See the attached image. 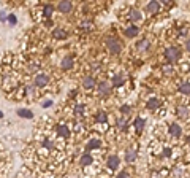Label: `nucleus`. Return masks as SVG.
<instances>
[{"instance_id": "nucleus-27", "label": "nucleus", "mask_w": 190, "mask_h": 178, "mask_svg": "<svg viewBox=\"0 0 190 178\" xmlns=\"http://www.w3.org/2000/svg\"><path fill=\"white\" fill-rule=\"evenodd\" d=\"M119 127L122 130H125V127H127V121H125V116H122V118L119 119Z\"/></svg>"}, {"instance_id": "nucleus-38", "label": "nucleus", "mask_w": 190, "mask_h": 178, "mask_svg": "<svg viewBox=\"0 0 190 178\" xmlns=\"http://www.w3.org/2000/svg\"><path fill=\"white\" fill-rule=\"evenodd\" d=\"M0 118H3V113H2V110H0Z\"/></svg>"}, {"instance_id": "nucleus-8", "label": "nucleus", "mask_w": 190, "mask_h": 178, "mask_svg": "<svg viewBox=\"0 0 190 178\" xmlns=\"http://www.w3.org/2000/svg\"><path fill=\"white\" fill-rule=\"evenodd\" d=\"M18 115L21 116V118H25V119H32L33 118V113L30 110H27V108H19L18 110Z\"/></svg>"}, {"instance_id": "nucleus-3", "label": "nucleus", "mask_w": 190, "mask_h": 178, "mask_svg": "<svg viewBox=\"0 0 190 178\" xmlns=\"http://www.w3.org/2000/svg\"><path fill=\"white\" fill-rule=\"evenodd\" d=\"M48 81H49V76L46 73H40V75H37V78H35V86L43 87V86L48 84Z\"/></svg>"}, {"instance_id": "nucleus-18", "label": "nucleus", "mask_w": 190, "mask_h": 178, "mask_svg": "<svg viewBox=\"0 0 190 178\" xmlns=\"http://www.w3.org/2000/svg\"><path fill=\"white\" fill-rule=\"evenodd\" d=\"M95 121H97V122H106V121H108V116H106L105 111H98V113H97V118H95Z\"/></svg>"}, {"instance_id": "nucleus-30", "label": "nucleus", "mask_w": 190, "mask_h": 178, "mask_svg": "<svg viewBox=\"0 0 190 178\" xmlns=\"http://www.w3.org/2000/svg\"><path fill=\"white\" fill-rule=\"evenodd\" d=\"M7 19H8V14L5 13V11H0V21H2V22H5Z\"/></svg>"}, {"instance_id": "nucleus-31", "label": "nucleus", "mask_w": 190, "mask_h": 178, "mask_svg": "<svg viewBox=\"0 0 190 178\" xmlns=\"http://www.w3.org/2000/svg\"><path fill=\"white\" fill-rule=\"evenodd\" d=\"M51 105H52V100H44V102L41 103V107L43 108H48V107H51Z\"/></svg>"}, {"instance_id": "nucleus-29", "label": "nucleus", "mask_w": 190, "mask_h": 178, "mask_svg": "<svg viewBox=\"0 0 190 178\" xmlns=\"http://www.w3.org/2000/svg\"><path fill=\"white\" fill-rule=\"evenodd\" d=\"M43 145H44L46 148H49V149H52V148H54V143H52L51 140H44V142H43Z\"/></svg>"}, {"instance_id": "nucleus-26", "label": "nucleus", "mask_w": 190, "mask_h": 178, "mask_svg": "<svg viewBox=\"0 0 190 178\" xmlns=\"http://www.w3.org/2000/svg\"><path fill=\"white\" fill-rule=\"evenodd\" d=\"M130 16H132V19H133V21H138V19H141V14H139V11H136V10H133Z\"/></svg>"}, {"instance_id": "nucleus-7", "label": "nucleus", "mask_w": 190, "mask_h": 178, "mask_svg": "<svg viewBox=\"0 0 190 178\" xmlns=\"http://www.w3.org/2000/svg\"><path fill=\"white\" fill-rule=\"evenodd\" d=\"M60 65H62L64 70H68V69H71V65H73V59H71L70 56H65L62 59V62H60Z\"/></svg>"}, {"instance_id": "nucleus-11", "label": "nucleus", "mask_w": 190, "mask_h": 178, "mask_svg": "<svg viewBox=\"0 0 190 178\" xmlns=\"http://www.w3.org/2000/svg\"><path fill=\"white\" fill-rule=\"evenodd\" d=\"M57 135L59 137H70V129L67 126H57Z\"/></svg>"}, {"instance_id": "nucleus-1", "label": "nucleus", "mask_w": 190, "mask_h": 178, "mask_svg": "<svg viewBox=\"0 0 190 178\" xmlns=\"http://www.w3.org/2000/svg\"><path fill=\"white\" fill-rule=\"evenodd\" d=\"M106 46H108L109 53H113V54L120 53V49H122L120 41H117L116 38H108V40H106Z\"/></svg>"}, {"instance_id": "nucleus-13", "label": "nucleus", "mask_w": 190, "mask_h": 178, "mask_svg": "<svg viewBox=\"0 0 190 178\" xmlns=\"http://www.w3.org/2000/svg\"><path fill=\"white\" fill-rule=\"evenodd\" d=\"M94 162V159H92V156L91 154H82V158H81V165L82 167H86V165H91Z\"/></svg>"}, {"instance_id": "nucleus-36", "label": "nucleus", "mask_w": 190, "mask_h": 178, "mask_svg": "<svg viewBox=\"0 0 190 178\" xmlns=\"http://www.w3.org/2000/svg\"><path fill=\"white\" fill-rule=\"evenodd\" d=\"M163 154H165V156H171V149H170V148H165V149H163Z\"/></svg>"}, {"instance_id": "nucleus-21", "label": "nucleus", "mask_w": 190, "mask_h": 178, "mask_svg": "<svg viewBox=\"0 0 190 178\" xmlns=\"http://www.w3.org/2000/svg\"><path fill=\"white\" fill-rule=\"evenodd\" d=\"M177 115H179V118H186V116L189 115L187 107H179V108H177Z\"/></svg>"}, {"instance_id": "nucleus-34", "label": "nucleus", "mask_w": 190, "mask_h": 178, "mask_svg": "<svg viewBox=\"0 0 190 178\" xmlns=\"http://www.w3.org/2000/svg\"><path fill=\"white\" fill-rule=\"evenodd\" d=\"M117 178H128V173H127V172L124 170V172H120V173L117 175Z\"/></svg>"}, {"instance_id": "nucleus-9", "label": "nucleus", "mask_w": 190, "mask_h": 178, "mask_svg": "<svg viewBox=\"0 0 190 178\" xmlns=\"http://www.w3.org/2000/svg\"><path fill=\"white\" fill-rule=\"evenodd\" d=\"M57 10H59V11H62V13H70L71 3H70V2H60V3L57 5Z\"/></svg>"}, {"instance_id": "nucleus-16", "label": "nucleus", "mask_w": 190, "mask_h": 178, "mask_svg": "<svg viewBox=\"0 0 190 178\" xmlns=\"http://www.w3.org/2000/svg\"><path fill=\"white\" fill-rule=\"evenodd\" d=\"M133 124H135V127H136L138 132H141L143 127H144V124H146V121H144L143 118H136L135 121H133Z\"/></svg>"}, {"instance_id": "nucleus-4", "label": "nucleus", "mask_w": 190, "mask_h": 178, "mask_svg": "<svg viewBox=\"0 0 190 178\" xmlns=\"http://www.w3.org/2000/svg\"><path fill=\"white\" fill-rule=\"evenodd\" d=\"M135 159H136V149L135 148H127V151H125V161H127L128 164H132Z\"/></svg>"}, {"instance_id": "nucleus-33", "label": "nucleus", "mask_w": 190, "mask_h": 178, "mask_svg": "<svg viewBox=\"0 0 190 178\" xmlns=\"http://www.w3.org/2000/svg\"><path fill=\"white\" fill-rule=\"evenodd\" d=\"M8 21H10V24H16V16L14 14H8Z\"/></svg>"}, {"instance_id": "nucleus-15", "label": "nucleus", "mask_w": 190, "mask_h": 178, "mask_svg": "<svg viewBox=\"0 0 190 178\" xmlns=\"http://www.w3.org/2000/svg\"><path fill=\"white\" fill-rule=\"evenodd\" d=\"M82 86L87 87V89H91V87L95 86V80H94L92 76H87V78H84V80H82Z\"/></svg>"}, {"instance_id": "nucleus-14", "label": "nucleus", "mask_w": 190, "mask_h": 178, "mask_svg": "<svg viewBox=\"0 0 190 178\" xmlns=\"http://www.w3.org/2000/svg\"><path fill=\"white\" fill-rule=\"evenodd\" d=\"M100 140H97V138H92V140H89V143L86 145V149L87 151H91V149H94V148H98L100 146Z\"/></svg>"}, {"instance_id": "nucleus-20", "label": "nucleus", "mask_w": 190, "mask_h": 178, "mask_svg": "<svg viewBox=\"0 0 190 178\" xmlns=\"http://www.w3.org/2000/svg\"><path fill=\"white\" fill-rule=\"evenodd\" d=\"M160 105V102H159V99H150L149 102H147V108H150V110H154V108H157Z\"/></svg>"}, {"instance_id": "nucleus-37", "label": "nucleus", "mask_w": 190, "mask_h": 178, "mask_svg": "<svg viewBox=\"0 0 190 178\" xmlns=\"http://www.w3.org/2000/svg\"><path fill=\"white\" fill-rule=\"evenodd\" d=\"M186 48H187V51L190 53V40H187V43H186Z\"/></svg>"}, {"instance_id": "nucleus-10", "label": "nucleus", "mask_w": 190, "mask_h": 178, "mask_svg": "<svg viewBox=\"0 0 190 178\" xmlns=\"http://www.w3.org/2000/svg\"><path fill=\"white\" fill-rule=\"evenodd\" d=\"M159 8H160L159 2H150V3L146 5V11H147V13H157Z\"/></svg>"}, {"instance_id": "nucleus-23", "label": "nucleus", "mask_w": 190, "mask_h": 178, "mask_svg": "<svg viewBox=\"0 0 190 178\" xmlns=\"http://www.w3.org/2000/svg\"><path fill=\"white\" fill-rule=\"evenodd\" d=\"M122 83H124V78H122L120 75L114 76V80H113V84H114V86H120Z\"/></svg>"}, {"instance_id": "nucleus-28", "label": "nucleus", "mask_w": 190, "mask_h": 178, "mask_svg": "<svg viewBox=\"0 0 190 178\" xmlns=\"http://www.w3.org/2000/svg\"><path fill=\"white\" fill-rule=\"evenodd\" d=\"M147 46H149V41H147V40H143L141 43L138 44V48H139V49H144V48H147Z\"/></svg>"}, {"instance_id": "nucleus-25", "label": "nucleus", "mask_w": 190, "mask_h": 178, "mask_svg": "<svg viewBox=\"0 0 190 178\" xmlns=\"http://www.w3.org/2000/svg\"><path fill=\"white\" fill-rule=\"evenodd\" d=\"M181 92L182 94H190V83H186V84L181 86Z\"/></svg>"}, {"instance_id": "nucleus-22", "label": "nucleus", "mask_w": 190, "mask_h": 178, "mask_svg": "<svg viewBox=\"0 0 190 178\" xmlns=\"http://www.w3.org/2000/svg\"><path fill=\"white\" fill-rule=\"evenodd\" d=\"M52 11H54V7H52V5H46V7H44V16H46V18H49V16L52 14Z\"/></svg>"}, {"instance_id": "nucleus-32", "label": "nucleus", "mask_w": 190, "mask_h": 178, "mask_svg": "<svg viewBox=\"0 0 190 178\" xmlns=\"http://www.w3.org/2000/svg\"><path fill=\"white\" fill-rule=\"evenodd\" d=\"M91 22H84V24H81V29H84V30H91Z\"/></svg>"}, {"instance_id": "nucleus-12", "label": "nucleus", "mask_w": 190, "mask_h": 178, "mask_svg": "<svg viewBox=\"0 0 190 178\" xmlns=\"http://www.w3.org/2000/svg\"><path fill=\"white\" fill-rule=\"evenodd\" d=\"M170 134H171L173 137H179V135H181V127H179V124L173 122L171 127H170Z\"/></svg>"}, {"instance_id": "nucleus-35", "label": "nucleus", "mask_w": 190, "mask_h": 178, "mask_svg": "<svg viewBox=\"0 0 190 178\" xmlns=\"http://www.w3.org/2000/svg\"><path fill=\"white\" fill-rule=\"evenodd\" d=\"M120 111L122 113H128V111H130V107H128V105H124V107L120 108Z\"/></svg>"}, {"instance_id": "nucleus-2", "label": "nucleus", "mask_w": 190, "mask_h": 178, "mask_svg": "<svg viewBox=\"0 0 190 178\" xmlns=\"http://www.w3.org/2000/svg\"><path fill=\"white\" fill-rule=\"evenodd\" d=\"M165 54H166V57H168V60H171V62H176V60L181 57L179 49H176V48H168Z\"/></svg>"}, {"instance_id": "nucleus-17", "label": "nucleus", "mask_w": 190, "mask_h": 178, "mask_svg": "<svg viewBox=\"0 0 190 178\" xmlns=\"http://www.w3.org/2000/svg\"><path fill=\"white\" fill-rule=\"evenodd\" d=\"M138 33V27L136 26H130L128 29H125V35L127 37H135Z\"/></svg>"}, {"instance_id": "nucleus-19", "label": "nucleus", "mask_w": 190, "mask_h": 178, "mask_svg": "<svg viewBox=\"0 0 190 178\" xmlns=\"http://www.w3.org/2000/svg\"><path fill=\"white\" fill-rule=\"evenodd\" d=\"M52 35H54L55 38H62V40H64V38L67 37V32L62 30V29H55V30L52 32Z\"/></svg>"}, {"instance_id": "nucleus-6", "label": "nucleus", "mask_w": 190, "mask_h": 178, "mask_svg": "<svg viewBox=\"0 0 190 178\" xmlns=\"http://www.w3.org/2000/svg\"><path fill=\"white\" fill-rule=\"evenodd\" d=\"M109 91H111V86H109L106 81L98 83V92L102 94V96H106V94H109Z\"/></svg>"}, {"instance_id": "nucleus-24", "label": "nucleus", "mask_w": 190, "mask_h": 178, "mask_svg": "<svg viewBox=\"0 0 190 178\" xmlns=\"http://www.w3.org/2000/svg\"><path fill=\"white\" fill-rule=\"evenodd\" d=\"M82 111H84V105H82V103H78V105H76V108H75V115H76V116H79Z\"/></svg>"}, {"instance_id": "nucleus-5", "label": "nucleus", "mask_w": 190, "mask_h": 178, "mask_svg": "<svg viewBox=\"0 0 190 178\" xmlns=\"http://www.w3.org/2000/svg\"><path fill=\"white\" fill-rule=\"evenodd\" d=\"M119 162H120V161H119V158H117L116 154L109 156V158H108V161H106V164H108V167H109V169H113V170L119 167Z\"/></svg>"}]
</instances>
